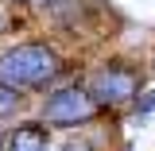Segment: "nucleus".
<instances>
[{"mask_svg":"<svg viewBox=\"0 0 155 151\" xmlns=\"http://www.w3.org/2000/svg\"><path fill=\"white\" fill-rule=\"evenodd\" d=\"M58 74V54L43 43H23L0 54V85L19 89V85H47Z\"/></svg>","mask_w":155,"mask_h":151,"instance_id":"nucleus-1","label":"nucleus"},{"mask_svg":"<svg viewBox=\"0 0 155 151\" xmlns=\"http://www.w3.org/2000/svg\"><path fill=\"white\" fill-rule=\"evenodd\" d=\"M97 105L93 97L85 93V89H78V85H66V89H58V93L47 97V105H43V116H47V124H81V120H89L97 116Z\"/></svg>","mask_w":155,"mask_h":151,"instance_id":"nucleus-2","label":"nucleus"},{"mask_svg":"<svg viewBox=\"0 0 155 151\" xmlns=\"http://www.w3.org/2000/svg\"><path fill=\"white\" fill-rule=\"evenodd\" d=\"M136 89H140V74L136 70H128V66H105V70H97L89 77L85 93L93 97L97 105H120V101L136 97Z\"/></svg>","mask_w":155,"mask_h":151,"instance_id":"nucleus-3","label":"nucleus"},{"mask_svg":"<svg viewBox=\"0 0 155 151\" xmlns=\"http://www.w3.org/2000/svg\"><path fill=\"white\" fill-rule=\"evenodd\" d=\"M8 151H47V128L43 124H23V128H16Z\"/></svg>","mask_w":155,"mask_h":151,"instance_id":"nucleus-4","label":"nucleus"},{"mask_svg":"<svg viewBox=\"0 0 155 151\" xmlns=\"http://www.w3.org/2000/svg\"><path fill=\"white\" fill-rule=\"evenodd\" d=\"M19 101H23V97H19V89H8V85H0V116H12L19 109Z\"/></svg>","mask_w":155,"mask_h":151,"instance_id":"nucleus-5","label":"nucleus"},{"mask_svg":"<svg viewBox=\"0 0 155 151\" xmlns=\"http://www.w3.org/2000/svg\"><path fill=\"white\" fill-rule=\"evenodd\" d=\"M58 151H89V147H85L81 140H70V143H62V147H58Z\"/></svg>","mask_w":155,"mask_h":151,"instance_id":"nucleus-6","label":"nucleus"},{"mask_svg":"<svg viewBox=\"0 0 155 151\" xmlns=\"http://www.w3.org/2000/svg\"><path fill=\"white\" fill-rule=\"evenodd\" d=\"M147 109H155V93H147L143 101H140V113H147Z\"/></svg>","mask_w":155,"mask_h":151,"instance_id":"nucleus-7","label":"nucleus"},{"mask_svg":"<svg viewBox=\"0 0 155 151\" xmlns=\"http://www.w3.org/2000/svg\"><path fill=\"white\" fill-rule=\"evenodd\" d=\"M35 4H51V8H58V4H62V0H35Z\"/></svg>","mask_w":155,"mask_h":151,"instance_id":"nucleus-8","label":"nucleus"}]
</instances>
